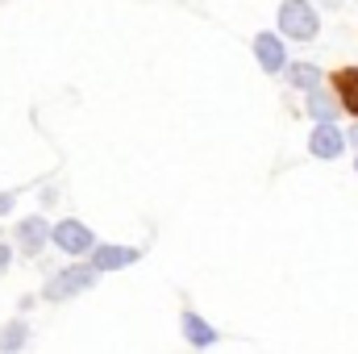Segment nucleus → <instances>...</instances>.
Wrapping results in <instances>:
<instances>
[{"label":"nucleus","instance_id":"obj_1","mask_svg":"<svg viewBox=\"0 0 358 354\" xmlns=\"http://www.w3.org/2000/svg\"><path fill=\"white\" fill-rule=\"evenodd\" d=\"M317 29H321V21H317L308 0H283L279 4V34H287L296 42H313Z\"/></svg>","mask_w":358,"mask_h":354},{"label":"nucleus","instance_id":"obj_2","mask_svg":"<svg viewBox=\"0 0 358 354\" xmlns=\"http://www.w3.org/2000/svg\"><path fill=\"white\" fill-rule=\"evenodd\" d=\"M96 267H63V271H55L50 279H46V300H71V296H80V292H88L92 283H96Z\"/></svg>","mask_w":358,"mask_h":354},{"label":"nucleus","instance_id":"obj_3","mask_svg":"<svg viewBox=\"0 0 358 354\" xmlns=\"http://www.w3.org/2000/svg\"><path fill=\"white\" fill-rule=\"evenodd\" d=\"M50 242H55L63 255H88L92 246H96V234H92L84 221L67 217V221H59V225L50 229Z\"/></svg>","mask_w":358,"mask_h":354},{"label":"nucleus","instance_id":"obj_4","mask_svg":"<svg viewBox=\"0 0 358 354\" xmlns=\"http://www.w3.org/2000/svg\"><path fill=\"white\" fill-rule=\"evenodd\" d=\"M342 146H346V134H342L334 121H317V129H313V138H308V150H313L317 159H338Z\"/></svg>","mask_w":358,"mask_h":354},{"label":"nucleus","instance_id":"obj_5","mask_svg":"<svg viewBox=\"0 0 358 354\" xmlns=\"http://www.w3.org/2000/svg\"><path fill=\"white\" fill-rule=\"evenodd\" d=\"M46 242H50L46 217H25V221H17V246H21L25 255H38Z\"/></svg>","mask_w":358,"mask_h":354},{"label":"nucleus","instance_id":"obj_6","mask_svg":"<svg viewBox=\"0 0 358 354\" xmlns=\"http://www.w3.org/2000/svg\"><path fill=\"white\" fill-rule=\"evenodd\" d=\"M129 263H138L134 246H92V267L96 271H121Z\"/></svg>","mask_w":358,"mask_h":354},{"label":"nucleus","instance_id":"obj_7","mask_svg":"<svg viewBox=\"0 0 358 354\" xmlns=\"http://www.w3.org/2000/svg\"><path fill=\"white\" fill-rule=\"evenodd\" d=\"M255 59L263 63V71H283L287 59H283V42L275 34H259L255 38Z\"/></svg>","mask_w":358,"mask_h":354},{"label":"nucleus","instance_id":"obj_8","mask_svg":"<svg viewBox=\"0 0 358 354\" xmlns=\"http://www.w3.org/2000/svg\"><path fill=\"white\" fill-rule=\"evenodd\" d=\"M308 113H313L317 121H338V113H342V96L313 88V96H308Z\"/></svg>","mask_w":358,"mask_h":354},{"label":"nucleus","instance_id":"obj_9","mask_svg":"<svg viewBox=\"0 0 358 354\" xmlns=\"http://www.w3.org/2000/svg\"><path fill=\"white\" fill-rule=\"evenodd\" d=\"M183 338H187L192 346H213V342H217L213 325H208L204 317H196V313H183Z\"/></svg>","mask_w":358,"mask_h":354},{"label":"nucleus","instance_id":"obj_10","mask_svg":"<svg viewBox=\"0 0 358 354\" xmlns=\"http://www.w3.org/2000/svg\"><path fill=\"white\" fill-rule=\"evenodd\" d=\"M25 342H29V325H25V321H8V325L0 330V351L4 354H17Z\"/></svg>","mask_w":358,"mask_h":354},{"label":"nucleus","instance_id":"obj_11","mask_svg":"<svg viewBox=\"0 0 358 354\" xmlns=\"http://www.w3.org/2000/svg\"><path fill=\"white\" fill-rule=\"evenodd\" d=\"M287 80H292V88H321V67H313V63H296V67H287Z\"/></svg>","mask_w":358,"mask_h":354},{"label":"nucleus","instance_id":"obj_12","mask_svg":"<svg viewBox=\"0 0 358 354\" xmlns=\"http://www.w3.org/2000/svg\"><path fill=\"white\" fill-rule=\"evenodd\" d=\"M338 96H342V104H350V108L358 113V71L342 76V92H338Z\"/></svg>","mask_w":358,"mask_h":354},{"label":"nucleus","instance_id":"obj_13","mask_svg":"<svg viewBox=\"0 0 358 354\" xmlns=\"http://www.w3.org/2000/svg\"><path fill=\"white\" fill-rule=\"evenodd\" d=\"M13 204H17V196H13V192H0V217L13 213Z\"/></svg>","mask_w":358,"mask_h":354},{"label":"nucleus","instance_id":"obj_14","mask_svg":"<svg viewBox=\"0 0 358 354\" xmlns=\"http://www.w3.org/2000/svg\"><path fill=\"white\" fill-rule=\"evenodd\" d=\"M8 263H13V246H8V242H0V271H4Z\"/></svg>","mask_w":358,"mask_h":354},{"label":"nucleus","instance_id":"obj_15","mask_svg":"<svg viewBox=\"0 0 358 354\" xmlns=\"http://www.w3.org/2000/svg\"><path fill=\"white\" fill-rule=\"evenodd\" d=\"M350 142H355V146H358V125H355V129H350Z\"/></svg>","mask_w":358,"mask_h":354},{"label":"nucleus","instance_id":"obj_16","mask_svg":"<svg viewBox=\"0 0 358 354\" xmlns=\"http://www.w3.org/2000/svg\"><path fill=\"white\" fill-rule=\"evenodd\" d=\"M325 4H338V0H325Z\"/></svg>","mask_w":358,"mask_h":354},{"label":"nucleus","instance_id":"obj_17","mask_svg":"<svg viewBox=\"0 0 358 354\" xmlns=\"http://www.w3.org/2000/svg\"><path fill=\"white\" fill-rule=\"evenodd\" d=\"M355 171H358V163H355Z\"/></svg>","mask_w":358,"mask_h":354}]
</instances>
